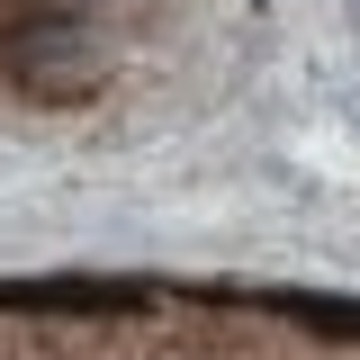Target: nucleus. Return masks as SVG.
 I'll return each instance as SVG.
<instances>
[{
	"mask_svg": "<svg viewBox=\"0 0 360 360\" xmlns=\"http://www.w3.org/2000/svg\"><path fill=\"white\" fill-rule=\"evenodd\" d=\"M153 279H0V315H144Z\"/></svg>",
	"mask_w": 360,
	"mask_h": 360,
	"instance_id": "obj_1",
	"label": "nucleus"
}]
</instances>
